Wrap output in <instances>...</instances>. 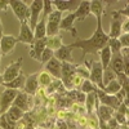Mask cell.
I'll use <instances>...</instances> for the list:
<instances>
[{"mask_svg": "<svg viewBox=\"0 0 129 129\" xmlns=\"http://www.w3.org/2000/svg\"><path fill=\"white\" fill-rule=\"evenodd\" d=\"M107 43H109V35H106L103 32L102 25H97V30L90 39L79 40L69 47L70 48H81L84 50V54H87L89 52H95L98 49L105 48L107 45Z\"/></svg>", "mask_w": 129, "mask_h": 129, "instance_id": "obj_1", "label": "cell"}, {"mask_svg": "<svg viewBox=\"0 0 129 129\" xmlns=\"http://www.w3.org/2000/svg\"><path fill=\"white\" fill-rule=\"evenodd\" d=\"M9 7L12 8L13 13L21 21V23L27 22V21L30 19V8L26 5L25 2H21V0H12V2H9Z\"/></svg>", "mask_w": 129, "mask_h": 129, "instance_id": "obj_2", "label": "cell"}, {"mask_svg": "<svg viewBox=\"0 0 129 129\" xmlns=\"http://www.w3.org/2000/svg\"><path fill=\"white\" fill-rule=\"evenodd\" d=\"M61 16L62 13L58 10H53L49 14V21L47 25V35L48 36H57L59 31V23H61Z\"/></svg>", "mask_w": 129, "mask_h": 129, "instance_id": "obj_3", "label": "cell"}, {"mask_svg": "<svg viewBox=\"0 0 129 129\" xmlns=\"http://www.w3.org/2000/svg\"><path fill=\"white\" fill-rule=\"evenodd\" d=\"M43 7H44V2L41 0H34L30 5V19H28V26L34 31L35 26L39 22V14L41 13Z\"/></svg>", "mask_w": 129, "mask_h": 129, "instance_id": "obj_4", "label": "cell"}, {"mask_svg": "<svg viewBox=\"0 0 129 129\" xmlns=\"http://www.w3.org/2000/svg\"><path fill=\"white\" fill-rule=\"evenodd\" d=\"M21 66H22V58H19L18 61L10 63L9 66L5 69V71L2 74L4 83H10L12 80H14L21 74Z\"/></svg>", "mask_w": 129, "mask_h": 129, "instance_id": "obj_5", "label": "cell"}, {"mask_svg": "<svg viewBox=\"0 0 129 129\" xmlns=\"http://www.w3.org/2000/svg\"><path fill=\"white\" fill-rule=\"evenodd\" d=\"M17 38L12 35H3V38L0 39V50H2V56H7L9 53H12L17 44Z\"/></svg>", "mask_w": 129, "mask_h": 129, "instance_id": "obj_6", "label": "cell"}, {"mask_svg": "<svg viewBox=\"0 0 129 129\" xmlns=\"http://www.w3.org/2000/svg\"><path fill=\"white\" fill-rule=\"evenodd\" d=\"M17 41L18 43H25V44H34V32L30 28L28 23L27 22H22L21 25V32L17 38Z\"/></svg>", "mask_w": 129, "mask_h": 129, "instance_id": "obj_7", "label": "cell"}, {"mask_svg": "<svg viewBox=\"0 0 129 129\" xmlns=\"http://www.w3.org/2000/svg\"><path fill=\"white\" fill-rule=\"evenodd\" d=\"M17 95V90L14 89H5L0 97V111L2 112H7L8 107L13 103L14 98Z\"/></svg>", "mask_w": 129, "mask_h": 129, "instance_id": "obj_8", "label": "cell"}, {"mask_svg": "<svg viewBox=\"0 0 129 129\" xmlns=\"http://www.w3.org/2000/svg\"><path fill=\"white\" fill-rule=\"evenodd\" d=\"M38 84H39V80H38V74H32L31 76H28L25 81V85H23V89H25V93L26 94H30V95H34L38 90Z\"/></svg>", "mask_w": 129, "mask_h": 129, "instance_id": "obj_9", "label": "cell"}, {"mask_svg": "<svg viewBox=\"0 0 129 129\" xmlns=\"http://www.w3.org/2000/svg\"><path fill=\"white\" fill-rule=\"evenodd\" d=\"M71 50H72V48H70V47L61 45L57 50L53 52V56H54L56 59H59V61H63L64 63H67L69 61L71 62V59H72V57H71Z\"/></svg>", "mask_w": 129, "mask_h": 129, "instance_id": "obj_10", "label": "cell"}, {"mask_svg": "<svg viewBox=\"0 0 129 129\" xmlns=\"http://www.w3.org/2000/svg\"><path fill=\"white\" fill-rule=\"evenodd\" d=\"M47 48V39H40V40H35L34 41V48L31 49L30 52V56L34 57L36 61H40V57L43 54L44 49Z\"/></svg>", "mask_w": 129, "mask_h": 129, "instance_id": "obj_11", "label": "cell"}, {"mask_svg": "<svg viewBox=\"0 0 129 129\" xmlns=\"http://www.w3.org/2000/svg\"><path fill=\"white\" fill-rule=\"evenodd\" d=\"M22 116H23V111L21 110V109H18V107H16V106H10L9 109L7 110L5 115H4L5 120L9 121L10 124H14V123L18 121Z\"/></svg>", "mask_w": 129, "mask_h": 129, "instance_id": "obj_12", "label": "cell"}, {"mask_svg": "<svg viewBox=\"0 0 129 129\" xmlns=\"http://www.w3.org/2000/svg\"><path fill=\"white\" fill-rule=\"evenodd\" d=\"M61 67L62 64L58 59H56L54 57H53L52 59H49L47 63H45V70L48 74L53 75L54 78H59L61 76Z\"/></svg>", "mask_w": 129, "mask_h": 129, "instance_id": "obj_13", "label": "cell"}, {"mask_svg": "<svg viewBox=\"0 0 129 129\" xmlns=\"http://www.w3.org/2000/svg\"><path fill=\"white\" fill-rule=\"evenodd\" d=\"M102 79H103V69L101 66V63L98 62H93V69H92V74H90V80L95 84L101 85L103 88L102 84Z\"/></svg>", "mask_w": 129, "mask_h": 129, "instance_id": "obj_14", "label": "cell"}, {"mask_svg": "<svg viewBox=\"0 0 129 129\" xmlns=\"http://www.w3.org/2000/svg\"><path fill=\"white\" fill-rule=\"evenodd\" d=\"M90 13V3L89 2H81L79 7L76 8V12H74L75 18L79 21H84Z\"/></svg>", "mask_w": 129, "mask_h": 129, "instance_id": "obj_15", "label": "cell"}, {"mask_svg": "<svg viewBox=\"0 0 129 129\" xmlns=\"http://www.w3.org/2000/svg\"><path fill=\"white\" fill-rule=\"evenodd\" d=\"M34 39L35 40H40V39H44L47 35V17L41 18L40 22H38V25L34 28Z\"/></svg>", "mask_w": 129, "mask_h": 129, "instance_id": "obj_16", "label": "cell"}, {"mask_svg": "<svg viewBox=\"0 0 129 129\" xmlns=\"http://www.w3.org/2000/svg\"><path fill=\"white\" fill-rule=\"evenodd\" d=\"M111 50H110V48L109 47H105V48H102V50L100 52V56H101V66H102V69L103 70H106L107 67H109V64H110V62H111Z\"/></svg>", "mask_w": 129, "mask_h": 129, "instance_id": "obj_17", "label": "cell"}, {"mask_svg": "<svg viewBox=\"0 0 129 129\" xmlns=\"http://www.w3.org/2000/svg\"><path fill=\"white\" fill-rule=\"evenodd\" d=\"M25 81H26L25 76H23L22 74H19L14 80H12L10 83H3V85H4V87H7V89H14L16 90V89H19V88H23Z\"/></svg>", "mask_w": 129, "mask_h": 129, "instance_id": "obj_18", "label": "cell"}, {"mask_svg": "<svg viewBox=\"0 0 129 129\" xmlns=\"http://www.w3.org/2000/svg\"><path fill=\"white\" fill-rule=\"evenodd\" d=\"M27 100H28V97H27L26 93H17V95H16V98H14L12 105L18 107V109H21V110H27L28 109Z\"/></svg>", "mask_w": 129, "mask_h": 129, "instance_id": "obj_19", "label": "cell"}, {"mask_svg": "<svg viewBox=\"0 0 129 129\" xmlns=\"http://www.w3.org/2000/svg\"><path fill=\"white\" fill-rule=\"evenodd\" d=\"M111 66H112V70H114L117 75H119V74H124L125 67H124V58H123V56H120L119 53H117V54H115Z\"/></svg>", "mask_w": 129, "mask_h": 129, "instance_id": "obj_20", "label": "cell"}, {"mask_svg": "<svg viewBox=\"0 0 129 129\" xmlns=\"http://www.w3.org/2000/svg\"><path fill=\"white\" fill-rule=\"evenodd\" d=\"M90 13L97 17V25H101V17L103 13V4L101 2H92L90 3Z\"/></svg>", "mask_w": 129, "mask_h": 129, "instance_id": "obj_21", "label": "cell"}, {"mask_svg": "<svg viewBox=\"0 0 129 129\" xmlns=\"http://www.w3.org/2000/svg\"><path fill=\"white\" fill-rule=\"evenodd\" d=\"M53 5H56L57 7V10L58 12H63V10H69L71 9L72 7L74 8H78L79 7V2H52Z\"/></svg>", "mask_w": 129, "mask_h": 129, "instance_id": "obj_22", "label": "cell"}, {"mask_svg": "<svg viewBox=\"0 0 129 129\" xmlns=\"http://www.w3.org/2000/svg\"><path fill=\"white\" fill-rule=\"evenodd\" d=\"M100 97H101L102 103H105V106L109 105L111 107H117V106L120 105V101L117 100L116 97H114V95H109V94H105V93H101L100 92Z\"/></svg>", "mask_w": 129, "mask_h": 129, "instance_id": "obj_23", "label": "cell"}, {"mask_svg": "<svg viewBox=\"0 0 129 129\" xmlns=\"http://www.w3.org/2000/svg\"><path fill=\"white\" fill-rule=\"evenodd\" d=\"M121 34V22L119 19H114V22L111 25V30H110V36L112 39H117Z\"/></svg>", "mask_w": 129, "mask_h": 129, "instance_id": "obj_24", "label": "cell"}, {"mask_svg": "<svg viewBox=\"0 0 129 129\" xmlns=\"http://www.w3.org/2000/svg\"><path fill=\"white\" fill-rule=\"evenodd\" d=\"M75 19H76V18H75V14H74V13H69L64 18L61 19L59 27H61L62 30H69V28H71V26H72V23H74Z\"/></svg>", "mask_w": 129, "mask_h": 129, "instance_id": "obj_25", "label": "cell"}, {"mask_svg": "<svg viewBox=\"0 0 129 129\" xmlns=\"http://www.w3.org/2000/svg\"><path fill=\"white\" fill-rule=\"evenodd\" d=\"M120 89H121V87L119 85V83H117L116 80H112V81H110L107 87H103V90H105V93H106V94H109V95L117 93V92H119Z\"/></svg>", "mask_w": 129, "mask_h": 129, "instance_id": "obj_26", "label": "cell"}, {"mask_svg": "<svg viewBox=\"0 0 129 129\" xmlns=\"http://www.w3.org/2000/svg\"><path fill=\"white\" fill-rule=\"evenodd\" d=\"M98 115L102 120H109L111 115H112V110L110 109V107H107V106H100L98 107Z\"/></svg>", "mask_w": 129, "mask_h": 129, "instance_id": "obj_27", "label": "cell"}, {"mask_svg": "<svg viewBox=\"0 0 129 129\" xmlns=\"http://www.w3.org/2000/svg\"><path fill=\"white\" fill-rule=\"evenodd\" d=\"M107 44H109L107 47L110 48L111 53H115V54H117L120 48H121V44H120L119 39H109V43H107Z\"/></svg>", "mask_w": 129, "mask_h": 129, "instance_id": "obj_28", "label": "cell"}, {"mask_svg": "<svg viewBox=\"0 0 129 129\" xmlns=\"http://www.w3.org/2000/svg\"><path fill=\"white\" fill-rule=\"evenodd\" d=\"M61 47V36H54V38H52V39H47V48L49 49H58Z\"/></svg>", "mask_w": 129, "mask_h": 129, "instance_id": "obj_29", "label": "cell"}, {"mask_svg": "<svg viewBox=\"0 0 129 129\" xmlns=\"http://www.w3.org/2000/svg\"><path fill=\"white\" fill-rule=\"evenodd\" d=\"M53 52H54V50H52V49H49V48H45L44 52H43V54H41V57H40V61H41L43 63H47L49 59L53 58Z\"/></svg>", "mask_w": 129, "mask_h": 129, "instance_id": "obj_30", "label": "cell"}, {"mask_svg": "<svg viewBox=\"0 0 129 129\" xmlns=\"http://www.w3.org/2000/svg\"><path fill=\"white\" fill-rule=\"evenodd\" d=\"M84 93H92L93 90H94V88H93V85H92V83L89 81V80H85L84 81V84H83V89H81Z\"/></svg>", "mask_w": 129, "mask_h": 129, "instance_id": "obj_31", "label": "cell"}, {"mask_svg": "<svg viewBox=\"0 0 129 129\" xmlns=\"http://www.w3.org/2000/svg\"><path fill=\"white\" fill-rule=\"evenodd\" d=\"M41 80H40V83L43 84V85H48V84H50V78H49V75L47 74V72H43V74H40V76H39Z\"/></svg>", "mask_w": 129, "mask_h": 129, "instance_id": "obj_32", "label": "cell"}, {"mask_svg": "<svg viewBox=\"0 0 129 129\" xmlns=\"http://www.w3.org/2000/svg\"><path fill=\"white\" fill-rule=\"evenodd\" d=\"M102 80H105V84H109L110 81L115 80L114 79V72H111V70H106V75Z\"/></svg>", "mask_w": 129, "mask_h": 129, "instance_id": "obj_33", "label": "cell"}, {"mask_svg": "<svg viewBox=\"0 0 129 129\" xmlns=\"http://www.w3.org/2000/svg\"><path fill=\"white\" fill-rule=\"evenodd\" d=\"M93 102H94V94L90 93V94H88V97H87V107H88V111H89V112L92 111Z\"/></svg>", "mask_w": 129, "mask_h": 129, "instance_id": "obj_34", "label": "cell"}, {"mask_svg": "<svg viewBox=\"0 0 129 129\" xmlns=\"http://www.w3.org/2000/svg\"><path fill=\"white\" fill-rule=\"evenodd\" d=\"M52 2H44V7H43V9H44L45 10V16L44 17H47L48 14H50L52 12H53V10H52Z\"/></svg>", "mask_w": 129, "mask_h": 129, "instance_id": "obj_35", "label": "cell"}, {"mask_svg": "<svg viewBox=\"0 0 129 129\" xmlns=\"http://www.w3.org/2000/svg\"><path fill=\"white\" fill-rule=\"evenodd\" d=\"M8 7H9V2H7V0H0V10L7 12Z\"/></svg>", "mask_w": 129, "mask_h": 129, "instance_id": "obj_36", "label": "cell"}, {"mask_svg": "<svg viewBox=\"0 0 129 129\" xmlns=\"http://www.w3.org/2000/svg\"><path fill=\"white\" fill-rule=\"evenodd\" d=\"M119 41H120V44L124 45V48H128V34L121 35L120 39H119Z\"/></svg>", "mask_w": 129, "mask_h": 129, "instance_id": "obj_37", "label": "cell"}, {"mask_svg": "<svg viewBox=\"0 0 129 129\" xmlns=\"http://www.w3.org/2000/svg\"><path fill=\"white\" fill-rule=\"evenodd\" d=\"M116 120H110L109 121V125H110V128H115L116 126V123H115Z\"/></svg>", "mask_w": 129, "mask_h": 129, "instance_id": "obj_38", "label": "cell"}, {"mask_svg": "<svg viewBox=\"0 0 129 129\" xmlns=\"http://www.w3.org/2000/svg\"><path fill=\"white\" fill-rule=\"evenodd\" d=\"M3 38V25H2V19H0V39Z\"/></svg>", "mask_w": 129, "mask_h": 129, "instance_id": "obj_39", "label": "cell"}, {"mask_svg": "<svg viewBox=\"0 0 129 129\" xmlns=\"http://www.w3.org/2000/svg\"><path fill=\"white\" fill-rule=\"evenodd\" d=\"M58 126H61V129H66V125H64V123H58Z\"/></svg>", "mask_w": 129, "mask_h": 129, "instance_id": "obj_40", "label": "cell"}, {"mask_svg": "<svg viewBox=\"0 0 129 129\" xmlns=\"http://www.w3.org/2000/svg\"><path fill=\"white\" fill-rule=\"evenodd\" d=\"M124 31H125V34H128V22L124 23Z\"/></svg>", "mask_w": 129, "mask_h": 129, "instance_id": "obj_41", "label": "cell"}, {"mask_svg": "<svg viewBox=\"0 0 129 129\" xmlns=\"http://www.w3.org/2000/svg\"><path fill=\"white\" fill-rule=\"evenodd\" d=\"M3 83H4V80H3V75L0 74V85H3Z\"/></svg>", "mask_w": 129, "mask_h": 129, "instance_id": "obj_42", "label": "cell"}, {"mask_svg": "<svg viewBox=\"0 0 129 129\" xmlns=\"http://www.w3.org/2000/svg\"><path fill=\"white\" fill-rule=\"evenodd\" d=\"M0 59H2V50H0Z\"/></svg>", "mask_w": 129, "mask_h": 129, "instance_id": "obj_43", "label": "cell"}, {"mask_svg": "<svg viewBox=\"0 0 129 129\" xmlns=\"http://www.w3.org/2000/svg\"><path fill=\"white\" fill-rule=\"evenodd\" d=\"M0 119H2V117H0Z\"/></svg>", "mask_w": 129, "mask_h": 129, "instance_id": "obj_44", "label": "cell"}]
</instances>
